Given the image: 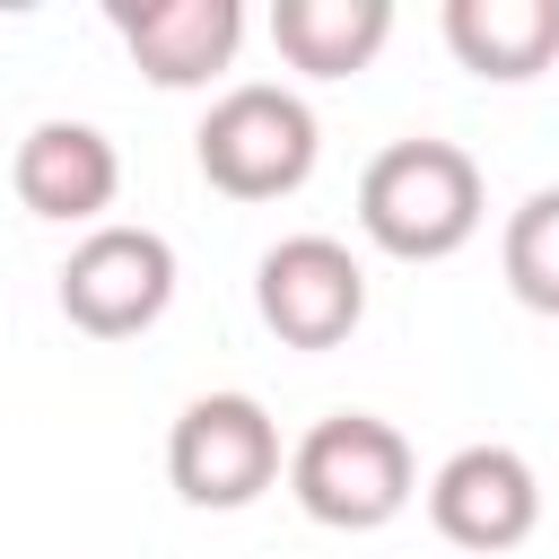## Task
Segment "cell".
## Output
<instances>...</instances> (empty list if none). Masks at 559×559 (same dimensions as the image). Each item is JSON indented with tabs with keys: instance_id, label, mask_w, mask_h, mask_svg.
<instances>
[{
	"instance_id": "6da1fadb",
	"label": "cell",
	"mask_w": 559,
	"mask_h": 559,
	"mask_svg": "<svg viewBox=\"0 0 559 559\" xmlns=\"http://www.w3.org/2000/svg\"><path fill=\"white\" fill-rule=\"evenodd\" d=\"M480 218H489V192H480L472 148L454 140H428V131L393 140L358 175V236L393 262H445L480 236Z\"/></svg>"
},
{
	"instance_id": "8992f818",
	"label": "cell",
	"mask_w": 559,
	"mask_h": 559,
	"mask_svg": "<svg viewBox=\"0 0 559 559\" xmlns=\"http://www.w3.org/2000/svg\"><path fill=\"white\" fill-rule=\"evenodd\" d=\"M253 314L288 349H341L367 323V262L341 236H280L253 262Z\"/></svg>"
},
{
	"instance_id": "7c38bea8",
	"label": "cell",
	"mask_w": 559,
	"mask_h": 559,
	"mask_svg": "<svg viewBox=\"0 0 559 559\" xmlns=\"http://www.w3.org/2000/svg\"><path fill=\"white\" fill-rule=\"evenodd\" d=\"M498 271H507V297H515V306L559 314V183H542V192H524V201L507 210Z\"/></svg>"
},
{
	"instance_id": "52a82bcc",
	"label": "cell",
	"mask_w": 559,
	"mask_h": 559,
	"mask_svg": "<svg viewBox=\"0 0 559 559\" xmlns=\"http://www.w3.org/2000/svg\"><path fill=\"white\" fill-rule=\"evenodd\" d=\"M428 524L463 559H507L542 524V472L515 445H489V437L480 445H454L428 472Z\"/></svg>"
},
{
	"instance_id": "ba28073f",
	"label": "cell",
	"mask_w": 559,
	"mask_h": 559,
	"mask_svg": "<svg viewBox=\"0 0 559 559\" xmlns=\"http://www.w3.org/2000/svg\"><path fill=\"white\" fill-rule=\"evenodd\" d=\"M9 192L26 218H52V227H105L114 192H122V148L96 131V122H35L9 157Z\"/></svg>"
},
{
	"instance_id": "3957f363",
	"label": "cell",
	"mask_w": 559,
	"mask_h": 559,
	"mask_svg": "<svg viewBox=\"0 0 559 559\" xmlns=\"http://www.w3.org/2000/svg\"><path fill=\"white\" fill-rule=\"evenodd\" d=\"M314 157H323V122H314V105H306L297 87H280V79L227 87V96L201 114V131H192V166H201V183L227 192V201H288V192L314 175Z\"/></svg>"
},
{
	"instance_id": "277c9868",
	"label": "cell",
	"mask_w": 559,
	"mask_h": 559,
	"mask_svg": "<svg viewBox=\"0 0 559 559\" xmlns=\"http://www.w3.org/2000/svg\"><path fill=\"white\" fill-rule=\"evenodd\" d=\"M280 472H288L280 419H271L253 393H201V402H183L175 428H166V480H175V498L201 507V515L253 507Z\"/></svg>"
},
{
	"instance_id": "5b68a950",
	"label": "cell",
	"mask_w": 559,
	"mask_h": 559,
	"mask_svg": "<svg viewBox=\"0 0 559 559\" xmlns=\"http://www.w3.org/2000/svg\"><path fill=\"white\" fill-rule=\"evenodd\" d=\"M52 297L70 314V332L87 341H140L166 306H175V245L157 227L105 218L70 245V262L52 271Z\"/></svg>"
},
{
	"instance_id": "30bf717a",
	"label": "cell",
	"mask_w": 559,
	"mask_h": 559,
	"mask_svg": "<svg viewBox=\"0 0 559 559\" xmlns=\"http://www.w3.org/2000/svg\"><path fill=\"white\" fill-rule=\"evenodd\" d=\"M445 52L472 79L524 87L559 61V0H445Z\"/></svg>"
},
{
	"instance_id": "8fae6325",
	"label": "cell",
	"mask_w": 559,
	"mask_h": 559,
	"mask_svg": "<svg viewBox=\"0 0 559 559\" xmlns=\"http://www.w3.org/2000/svg\"><path fill=\"white\" fill-rule=\"evenodd\" d=\"M393 44V0H271V52L297 79H358Z\"/></svg>"
},
{
	"instance_id": "7a4b0ae2",
	"label": "cell",
	"mask_w": 559,
	"mask_h": 559,
	"mask_svg": "<svg viewBox=\"0 0 559 559\" xmlns=\"http://www.w3.org/2000/svg\"><path fill=\"white\" fill-rule=\"evenodd\" d=\"M288 498L323 533H384L419 498L411 437L393 419H376V411H332L288 445Z\"/></svg>"
},
{
	"instance_id": "9c48e42d",
	"label": "cell",
	"mask_w": 559,
	"mask_h": 559,
	"mask_svg": "<svg viewBox=\"0 0 559 559\" xmlns=\"http://www.w3.org/2000/svg\"><path fill=\"white\" fill-rule=\"evenodd\" d=\"M122 52L140 61L148 87H210L218 70H236L245 44V0H114L105 9Z\"/></svg>"
}]
</instances>
